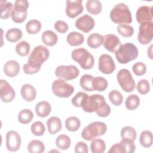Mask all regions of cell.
Instances as JSON below:
<instances>
[{
  "instance_id": "cell-3",
  "label": "cell",
  "mask_w": 153,
  "mask_h": 153,
  "mask_svg": "<svg viewBox=\"0 0 153 153\" xmlns=\"http://www.w3.org/2000/svg\"><path fill=\"white\" fill-rule=\"evenodd\" d=\"M138 54V49L134 44L131 42H126L121 45L115 52V57L120 63L127 64L136 59Z\"/></svg>"
},
{
  "instance_id": "cell-37",
  "label": "cell",
  "mask_w": 153,
  "mask_h": 153,
  "mask_svg": "<svg viewBox=\"0 0 153 153\" xmlns=\"http://www.w3.org/2000/svg\"><path fill=\"white\" fill-rule=\"evenodd\" d=\"M140 104V98L136 94H130L126 99L125 106L126 108L130 111L136 109Z\"/></svg>"
},
{
  "instance_id": "cell-9",
  "label": "cell",
  "mask_w": 153,
  "mask_h": 153,
  "mask_svg": "<svg viewBox=\"0 0 153 153\" xmlns=\"http://www.w3.org/2000/svg\"><path fill=\"white\" fill-rule=\"evenodd\" d=\"M50 56L49 50L45 46L39 45L36 46L30 53L27 62H33L42 66Z\"/></svg>"
},
{
  "instance_id": "cell-25",
  "label": "cell",
  "mask_w": 153,
  "mask_h": 153,
  "mask_svg": "<svg viewBox=\"0 0 153 153\" xmlns=\"http://www.w3.org/2000/svg\"><path fill=\"white\" fill-rule=\"evenodd\" d=\"M23 35L21 29L14 27L8 29L5 33V38L10 42H16L20 40Z\"/></svg>"
},
{
  "instance_id": "cell-33",
  "label": "cell",
  "mask_w": 153,
  "mask_h": 153,
  "mask_svg": "<svg viewBox=\"0 0 153 153\" xmlns=\"http://www.w3.org/2000/svg\"><path fill=\"white\" fill-rule=\"evenodd\" d=\"M94 77L89 74L83 75L79 80V84L81 88L87 91H93L94 89L92 85V82Z\"/></svg>"
},
{
  "instance_id": "cell-47",
  "label": "cell",
  "mask_w": 153,
  "mask_h": 153,
  "mask_svg": "<svg viewBox=\"0 0 153 153\" xmlns=\"http://www.w3.org/2000/svg\"><path fill=\"white\" fill-rule=\"evenodd\" d=\"M132 71L136 76H142L146 73V66L143 62H138L133 65Z\"/></svg>"
},
{
  "instance_id": "cell-13",
  "label": "cell",
  "mask_w": 153,
  "mask_h": 153,
  "mask_svg": "<svg viewBox=\"0 0 153 153\" xmlns=\"http://www.w3.org/2000/svg\"><path fill=\"white\" fill-rule=\"evenodd\" d=\"M16 96V92L12 86L5 80H0V97L5 103L12 102Z\"/></svg>"
},
{
  "instance_id": "cell-1",
  "label": "cell",
  "mask_w": 153,
  "mask_h": 153,
  "mask_svg": "<svg viewBox=\"0 0 153 153\" xmlns=\"http://www.w3.org/2000/svg\"><path fill=\"white\" fill-rule=\"evenodd\" d=\"M81 108L88 113L95 112L99 117L104 118L109 116L111 113V108L106 102L105 97L98 94L88 96Z\"/></svg>"
},
{
  "instance_id": "cell-27",
  "label": "cell",
  "mask_w": 153,
  "mask_h": 153,
  "mask_svg": "<svg viewBox=\"0 0 153 153\" xmlns=\"http://www.w3.org/2000/svg\"><path fill=\"white\" fill-rule=\"evenodd\" d=\"M120 135L123 139H128L134 142L136 139L137 132L133 127L124 126L121 130Z\"/></svg>"
},
{
  "instance_id": "cell-17",
  "label": "cell",
  "mask_w": 153,
  "mask_h": 153,
  "mask_svg": "<svg viewBox=\"0 0 153 153\" xmlns=\"http://www.w3.org/2000/svg\"><path fill=\"white\" fill-rule=\"evenodd\" d=\"M136 20L140 24L144 22H152V7L147 5L140 6L136 11Z\"/></svg>"
},
{
  "instance_id": "cell-39",
  "label": "cell",
  "mask_w": 153,
  "mask_h": 153,
  "mask_svg": "<svg viewBox=\"0 0 153 153\" xmlns=\"http://www.w3.org/2000/svg\"><path fill=\"white\" fill-rule=\"evenodd\" d=\"M30 44L26 41H22L16 46V51L20 56H27L30 51Z\"/></svg>"
},
{
  "instance_id": "cell-8",
  "label": "cell",
  "mask_w": 153,
  "mask_h": 153,
  "mask_svg": "<svg viewBox=\"0 0 153 153\" xmlns=\"http://www.w3.org/2000/svg\"><path fill=\"white\" fill-rule=\"evenodd\" d=\"M79 71L75 65H60L55 70L57 78L63 80L70 81L74 79L78 76Z\"/></svg>"
},
{
  "instance_id": "cell-42",
  "label": "cell",
  "mask_w": 153,
  "mask_h": 153,
  "mask_svg": "<svg viewBox=\"0 0 153 153\" xmlns=\"http://www.w3.org/2000/svg\"><path fill=\"white\" fill-rule=\"evenodd\" d=\"M30 130L32 134L36 136H42L45 131V127L43 123L38 121L34 122L30 126Z\"/></svg>"
},
{
  "instance_id": "cell-32",
  "label": "cell",
  "mask_w": 153,
  "mask_h": 153,
  "mask_svg": "<svg viewBox=\"0 0 153 153\" xmlns=\"http://www.w3.org/2000/svg\"><path fill=\"white\" fill-rule=\"evenodd\" d=\"M27 151L30 153H42L45 151V145L39 140H32L27 145Z\"/></svg>"
},
{
  "instance_id": "cell-15",
  "label": "cell",
  "mask_w": 153,
  "mask_h": 153,
  "mask_svg": "<svg viewBox=\"0 0 153 153\" xmlns=\"http://www.w3.org/2000/svg\"><path fill=\"white\" fill-rule=\"evenodd\" d=\"M94 20L88 14H84L78 18L75 22V27L84 33H88L91 31L94 28Z\"/></svg>"
},
{
  "instance_id": "cell-28",
  "label": "cell",
  "mask_w": 153,
  "mask_h": 153,
  "mask_svg": "<svg viewBox=\"0 0 153 153\" xmlns=\"http://www.w3.org/2000/svg\"><path fill=\"white\" fill-rule=\"evenodd\" d=\"M66 128L70 131H77L81 126L79 119L75 116H71L66 118L65 122Z\"/></svg>"
},
{
  "instance_id": "cell-12",
  "label": "cell",
  "mask_w": 153,
  "mask_h": 153,
  "mask_svg": "<svg viewBox=\"0 0 153 153\" xmlns=\"http://www.w3.org/2000/svg\"><path fill=\"white\" fill-rule=\"evenodd\" d=\"M22 139L18 132L10 130L6 134V148L11 152L17 151L21 146Z\"/></svg>"
},
{
  "instance_id": "cell-5",
  "label": "cell",
  "mask_w": 153,
  "mask_h": 153,
  "mask_svg": "<svg viewBox=\"0 0 153 153\" xmlns=\"http://www.w3.org/2000/svg\"><path fill=\"white\" fill-rule=\"evenodd\" d=\"M71 57L84 69H90L94 66V56L84 48L74 49L72 51Z\"/></svg>"
},
{
  "instance_id": "cell-41",
  "label": "cell",
  "mask_w": 153,
  "mask_h": 153,
  "mask_svg": "<svg viewBox=\"0 0 153 153\" xmlns=\"http://www.w3.org/2000/svg\"><path fill=\"white\" fill-rule=\"evenodd\" d=\"M117 31L121 36L126 38L131 37L134 33L133 27L127 24H121L117 26Z\"/></svg>"
},
{
  "instance_id": "cell-51",
  "label": "cell",
  "mask_w": 153,
  "mask_h": 153,
  "mask_svg": "<svg viewBox=\"0 0 153 153\" xmlns=\"http://www.w3.org/2000/svg\"><path fill=\"white\" fill-rule=\"evenodd\" d=\"M75 152L76 153H87L88 152V145L85 142L79 141L75 146Z\"/></svg>"
},
{
  "instance_id": "cell-34",
  "label": "cell",
  "mask_w": 153,
  "mask_h": 153,
  "mask_svg": "<svg viewBox=\"0 0 153 153\" xmlns=\"http://www.w3.org/2000/svg\"><path fill=\"white\" fill-rule=\"evenodd\" d=\"M13 4L7 1H0L1 8V18L2 19H8L11 14L13 8Z\"/></svg>"
},
{
  "instance_id": "cell-2",
  "label": "cell",
  "mask_w": 153,
  "mask_h": 153,
  "mask_svg": "<svg viewBox=\"0 0 153 153\" xmlns=\"http://www.w3.org/2000/svg\"><path fill=\"white\" fill-rule=\"evenodd\" d=\"M111 20L116 24H127L132 22L130 10L124 3L116 4L109 14Z\"/></svg>"
},
{
  "instance_id": "cell-26",
  "label": "cell",
  "mask_w": 153,
  "mask_h": 153,
  "mask_svg": "<svg viewBox=\"0 0 153 153\" xmlns=\"http://www.w3.org/2000/svg\"><path fill=\"white\" fill-rule=\"evenodd\" d=\"M88 45L91 48H99L103 42V36L97 33L90 34L87 39Z\"/></svg>"
},
{
  "instance_id": "cell-19",
  "label": "cell",
  "mask_w": 153,
  "mask_h": 153,
  "mask_svg": "<svg viewBox=\"0 0 153 153\" xmlns=\"http://www.w3.org/2000/svg\"><path fill=\"white\" fill-rule=\"evenodd\" d=\"M20 94L24 100L27 102H32L36 96L35 88L30 84H23L20 90Z\"/></svg>"
},
{
  "instance_id": "cell-40",
  "label": "cell",
  "mask_w": 153,
  "mask_h": 153,
  "mask_svg": "<svg viewBox=\"0 0 153 153\" xmlns=\"http://www.w3.org/2000/svg\"><path fill=\"white\" fill-rule=\"evenodd\" d=\"M108 97L110 102L115 106H120L123 102L122 94L117 90H113L109 93Z\"/></svg>"
},
{
  "instance_id": "cell-48",
  "label": "cell",
  "mask_w": 153,
  "mask_h": 153,
  "mask_svg": "<svg viewBox=\"0 0 153 153\" xmlns=\"http://www.w3.org/2000/svg\"><path fill=\"white\" fill-rule=\"evenodd\" d=\"M27 15V13H19L14 10H12L11 17L12 19V20L16 23H23L26 19Z\"/></svg>"
},
{
  "instance_id": "cell-49",
  "label": "cell",
  "mask_w": 153,
  "mask_h": 153,
  "mask_svg": "<svg viewBox=\"0 0 153 153\" xmlns=\"http://www.w3.org/2000/svg\"><path fill=\"white\" fill-rule=\"evenodd\" d=\"M108 153H127L126 149L124 146V145L123 143L121 141H120L119 143H117L114 145H113L111 148L108 151Z\"/></svg>"
},
{
  "instance_id": "cell-6",
  "label": "cell",
  "mask_w": 153,
  "mask_h": 153,
  "mask_svg": "<svg viewBox=\"0 0 153 153\" xmlns=\"http://www.w3.org/2000/svg\"><path fill=\"white\" fill-rule=\"evenodd\" d=\"M118 83L121 88L127 93L133 91L136 87L135 81L131 72L127 69H121L117 74Z\"/></svg>"
},
{
  "instance_id": "cell-10",
  "label": "cell",
  "mask_w": 153,
  "mask_h": 153,
  "mask_svg": "<svg viewBox=\"0 0 153 153\" xmlns=\"http://www.w3.org/2000/svg\"><path fill=\"white\" fill-rule=\"evenodd\" d=\"M153 22H144L140 25L137 40L142 45L148 44L152 39Z\"/></svg>"
},
{
  "instance_id": "cell-31",
  "label": "cell",
  "mask_w": 153,
  "mask_h": 153,
  "mask_svg": "<svg viewBox=\"0 0 153 153\" xmlns=\"http://www.w3.org/2000/svg\"><path fill=\"white\" fill-rule=\"evenodd\" d=\"M140 144L144 148H149L152 145V134L149 130L142 131L139 136Z\"/></svg>"
},
{
  "instance_id": "cell-11",
  "label": "cell",
  "mask_w": 153,
  "mask_h": 153,
  "mask_svg": "<svg viewBox=\"0 0 153 153\" xmlns=\"http://www.w3.org/2000/svg\"><path fill=\"white\" fill-rule=\"evenodd\" d=\"M99 70L103 74L109 75L115 69L116 66L112 57L108 54H103L99 58Z\"/></svg>"
},
{
  "instance_id": "cell-44",
  "label": "cell",
  "mask_w": 153,
  "mask_h": 153,
  "mask_svg": "<svg viewBox=\"0 0 153 153\" xmlns=\"http://www.w3.org/2000/svg\"><path fill=\"white\" fill-rule=\"evenodd\" d=\"M29 5V2L26 0H16L13 10L19 13H24L27 12Z\"/></svg>"
},
{
  "instance_id": "cell-22",
  "label": "cell",
  "mask_w": 153,
  "mask_h": 153,
  "mask_svg": "<svg viewBox=\"0 0 153 153\" xmlns=\"http://www.w3.org/2000/svg\"><path fill=\"white\" fill-rule=\"evenodd\" d=\"M42 42L48 46H54L58 41V36L54 32L51 30L44 31L41 35Z\"/></svg>"
},
{
  "instance_id": "cell-35",
  "label": "cell",
  "mask_w": 153,
  "mask_h": 153,
  "mask_svg": "<svg viewBox=\"0 0 153 153\" xmlns=\"http://www.w3.org/2000/svg\"><path fill=\"white\" fill-rule=\"evenodd\" d=\"M106 149V144L101 139H94L90 144V150L93 153H103Z\"/></svg>"
},
{
  "instance_id": "cell-38",
  "label": "cell",
  "mask_w": 153,
  "mask_h": 153,
  "mask_svg": "<svg viewBox=\"0 0 153 153\" xmlns=\"http://www.w3.org/2000/svg\"><path fill=\"white\" fill-rule=\"evenodd\" d=\"M33 118V114L31 110L24 109L21 110L18 114V121L23 124L29 123Z\"/></svg>"
},
{
  "instance_id": "cell-29",
  "label": "cell",
  "mask_w": 153,
  "mask_h": 153,
  "mask_svg": "<svg viewBox=\"0 0 153 153\" xmlns=\"http://www.w3.org/2000/svg\"><path fill=\"white\" fill-rule=\"evenodd\" d=\"M71 143L70 137L64 134H60L56 139V145L58 149L66 150L69 148Z\"/></svg>"
},
{
  "instance_id": "cell-24",
  "label": "cell",
  "mask_w": 153,
  "mask_h": 153,
  "mask_svg": "<svg viewBox=\"0 0 153 153\" xmlns=\"http://www.w3.org/2000/svg\"><path fill=\"white\" fill-rule=\"evenodd\" d=\"M85 7L90 14L97 15L101 12L102 5L101 2L99 0H88L86 2Z\"/></svg>"
},
{
  "instance_id": "cell-46",
  "label": "cell",
  "mask_w": 153,
  "mask_h": 153,
  "mask_svg": "<svg viewBox=\"0 0 153 153\" xmlns=\"http://www.w3.org/2000/svg\"><path fill=\"white\" fill-rule=\"evenodd\" d=\"M136 88L140 94H146L150 90V85L148 81L145 79H140L137 84Z\"/></svg>"
},
{
  "instance_id": "cell-14",
  "label": "cell",
  "mask_w": 153,
  "mask_h": 153,
  "mask_svg": "<svg viewBox=\"0 0 153 153\" xmlns=\"http://www.w3.org/2000/svg\"><path fill=\"white\" fill-rule=\"evenodd\" d=\"M82 0H72L66 1L65 13L69 18H75L83 11Z\"/></svg>"
},
{
  "instance_id": "cell-50",
  "label": "cell",
  "mask_w": 153,
  "mask_h": 153,
  "mask_svg": "<svg viewBox=\"0 0 153 153\" xmlns=\"http://www.w3.org/2000/svg\"><path fill=\"white\" fill-rule=\"evenodd\" d=\"M54 29L59 33H64L68 30V25L64 21L57 20L55 22L54 25Z\"/></svg>"
},
{
  "instance_id": "cell-16",
  "label": "cell",
  "mask_w": 153,
  "mask_h": 153,
  "mask_svg": "<svg viewBox=\"0 0 153 153\" xmlns=\"http://www.w3.org/2000/svg\"><path fill=\"white\" fill-rule=\"evenodd\" d=\"M102 44L107 50L115 53L121 45L118 37L114 34H108L103 36Z\"/></svg>"
},
{
  "instance_id": "cell-36",
  "label": "cell",
  "mask_w": 153,
  "mask_h": 153,
  "mask_svg": "<svg viewBox=\"0 0 153 153\" xmlns=\"http://www.w3.org/2000/svg\"><path fill=\"white\" fill-rule=\"evenodd\" d=\"M92 85L94 90L98 91H105L108 85L107 80L102 76H96L94 78Z\"/></svg>"
},
{
  "instance_id": "cell-30",
  "label": "cell",
  "mask_w": 153,
  "mask_h": 153,
  "mask_svg": "<svg viewBox=\"0 0 153 153\" xmlns=\"http://www.w3.org/2000/svg\"><path fill=\"white\" fill-rule=\"evenodd\" d=\"M26 32L30 35H34L38 33L42 27L41 23L36 19H32L27 22L25 26Z\"/></svg>"
},
{
  "instance_id": "cell-18",
  "label": "cell",
  "mask_w": 153,
  "mask_h": 153,
  "mask_svg": "<svg viewBox=\"0 0 153 153\" xmlns=\"http://www.w3.org/2000/svg\"><path fill=\"white\" fill-rule=\"evenodd\" d=\"M20 70L19 63L14 60H8L4 66V72L8 77L17 76Z\"/></svg>"
},
{
  "instance_id": "cell-4",
  "label": "cell",
  "mask_w": 153,
  "mask_h": 153,
  "mask_svg": "<svg viewBox=\"0 0 153 153\" xmlns=\"http://www.w3.org/2000/svg\"><path fill=\"white\" fill-rule=\"evenodd\" d=\"M107 131L106 124L102 121H94L85 127L81 133L82 139L87 141L93 140L97 137L103 136Z\"/></svg>"
},
{
  "instance_id": "cell-21",
  "label": "cell",
  "mask_w": 153,
  "mask_h": 153,
  "mask_svg": "<svg viewBox=\"0 0 153 153\" xmlns=\"http://www.w3.org/2000/svg\"><path fill=\"white\" fill-rule=\"evenodd\" d=\"M51 111V106L47 101H41L35 106V112L37 115L41 118L47 117Z\"/></svg>"
},
{
  "instance_id": "cell-45",
  "label": "cell",
  "mask_w": 153,
  "mask_h": 153,
  "mask_svg": "<svg viewBox=\"0 0 153 153\" xmlns=\"http://www.w3.org/2000/svg\"><path fill=\"white\" fill-rule=\"evenodd\" d=\"M88 95L86 94L84 92L81 91L77 93L72 99L71 102L72 105L77 108H80L82 106L85 98L88 96Z\"/></svg>"
},
{
  "instance_id": "cell-52",
  "label": "cell",
  "mask_w": 153,
  "mask_h": 153,
  "mask_svg": "<svg viewBox=\"0 0 153 153\" xmlns=\"http://www.w3.org/2000/svg\"><path fill=\"white\" fill-rule=\"evenodd\" d=\"M152 45H151L149 48L148 49V56L151 59H152Z\"/></svg>"
},
{
  "instance_id": "cell-20",
  "label": "cell",
  "mask_w": 153,
  "mask_h": 153,
  "mask_svg": "<svg viewBox=\"0 0 153 153\" xmlns=\"http://www.w3.org/2000/svg\"><path fill=\"white\" fill-rule=\"evenodd\" d=\"M48 133L51 134H55L60 131L62 128L61 120L56 116L51 117L46 122Z\"/></svg>"
},
{
  "instance_id": "cell-43",
  "label": "cell",
  "mask_w": 153,
  "mask_h": 153,
  "mask_svg": "<svg viewBox=\"0 0 153 153\" xmlns=\"http://www.w3.org/2000/svg\"><path fill=\"white\" fill-rule=\"evenodd\" d=\"M41 66L33 62H29L25 63L23 66V70L26 74H34L38 73L41 69Z\"/></svg>"
},
{
  "instance_id": "cell-7",
  "label": "cell",
  "mask_w": 153,
  "mask_h": 153,
  "mask_svg": "<svg viewBox=\"0 0 153 153\" xmlns=\"http://www.w3.org/2000/svg\"><path fill=\"white\" fill-rule=\"evenodd\" d=\"M51 89L54 95L60 98L69 97L74 92V87L62 79L54 80Z\"/></svg>"
},
{
  "instance_id": "cell-23",
  "label": "cell",
  "mask_w": 153,
  "mask_h": 153,
  "mask_svg": "<svg viewBox=\"0 0 153 153\" xmlns=\"http://www.w3.org/2000/svg\"><path fill=\"white\" fill-rule=\"evenodd\" d=\"M66 41L70 45L76 47L81 45L84 42V36L79 32L73 31L68 35Z\"/></svg>"
}]
</instances>
